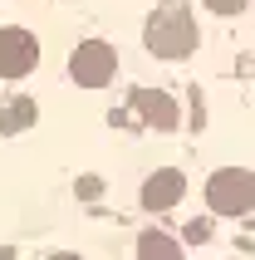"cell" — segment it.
Here are the masks:
<instances>
[{
	"instance_id": "obj_7",
	"label": "cell",
	"mask_w": 255,
	"mask_h": 260,
	"mask_svg": "<svg viewBox=\"0 0 255 260\" xmlns=\"http://www.w3.org/2000/svg\"><path fill=\"white\" fill-rule=\"evenodd\" d=\"M138 260H182V246L167 231H142L138 236Z\"/></svg>"
},
{
	"instance_id": "obj_1",
	"label": "cell",
	"mask_w": 255,
	"mask_h": 260,
	"mask_svg": "<svg viewBox=\"0 0 255 260\" xmlns=\"http://www.w3.org/2000/svg\"><path fill=\"white\" fill-rule=\"evenodd\" d=\"M197 44H201V25H197V15H192L186 0L157 5V10L147 15V25H142V49H147L152 59L177 64V59H186Z\"/></svg>"
},
{
	"instance_id": "obj_2",
	"label": "cell",
	"mask_w": 255,
	"mask_h": 260,
	"mask_svg": "<svg viewBox=\"0 0 255 260\" xmlns=\"http://www.w3.org/2000/svg\"><path fill=\"white\" fill-rule=\"evenodd\" d=\"M206 206L216 216H245L255 206V177L245 167H221L206 182Z\"/></svg>"
},
{
	"instance_id": "obj_5",
	"label": "cell",
	"mask_w": 255,
	"mask_h": 260,
	"mask_svg": "<svg viewBox=\"0 0 255 260\" xmlns=\"http://www.w3.org/2000/svg\"><path fill=\"white\" fill-rule=\"evenodd\" d=\"M182 197H186V177L177 172V167H162V172H152L142 182V206H147V211H167V206H177Z\"/></svg>"
},
{
	"instance_id": "obj_8",
	"label": "cell",
	"mask_w": 255,
	"mask_h": 260,
	"mask_svg": "<svg viewBox=\"0 0 255 260\" xmlns=\"http://www.w3.org/2000/svg\"><path fill=\"white\" fill-rule=\"evenodd\" d=\"M35 118H40V103L35 99H15L10 108L0 113V133H20V128H29Z\"/></svg>"
},
{
	"instance_id": "obj_6",
	"label": "cell",
	"mask_w": 255,
	"mask_h": 260,
	"mask_svg": "<svg viewBox=\"0 0 255 260\" xmlns=\"http://www.w3.org/2000/svg\"><path fill=\"white\" fill-rule=\"evenodd\" d=\"M133 108H138V118L147 128H162V133L177 128V103H172V93H162V88H138V93H133Z\"/></svg>"
},
{
	"instance_id": "obj_10",
	"label": "cell",
	"mask_w": 255,
	"mask_h": 260,
	"mask_svg": "<svg viewBox=\"0 0 255 260\" xmlns=\"http://www.w3.org/2000/svg\"><path fill=\"white\" fill-rule=\"evenodd\" d=\"M49 260H79V255H69V250H59V255H49Z\"/></svg>"
},
{
	"instance_id": "obj_4",
	"label": "cell",
	"mask_w": 255,
	"mask_h": 260,
	"mask_svg": "<svg viewBox=\"0 0 255 260\" xmlns=\"http://www.w3.org/2000/svg\"><path fill=\"white\" fill-rule=\"evenodd\" d=\"M35 64H40V40L20 25H5L0 29V79H25Z\"/></svg>"
},
{
	"instance_id": "obj_3",
	"label": "cell",
	"mask_w": 255,
	"mask_h": 260,
	"mask_svg": "<svg viewBox=\"0 0 255 260\" xmlns=\"http://www.w3.org/2000/svg\"><path fill=\"white\" fill-rule=\"evenodd\" d=\"M118 74V49L108 40H84L69 54V79L79 88H108Z\"/></svg>"
},
{
	"instance_id": "obj_9",
	"label": "cell",
	"mask_w": 255,
	"mask_h": 260,
	"mask_svg": "<svg viewBox=\"0 0 255 260\" xmlns=\"http://www.w3.org/2000/svg\"><path fill=\"white\" fill-rule=\"evenodd\" d=\"M201 5H206L211 15H241L245 5H250V0H201Z\"/></svg>"
}]
</instances>
